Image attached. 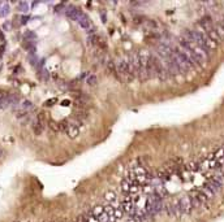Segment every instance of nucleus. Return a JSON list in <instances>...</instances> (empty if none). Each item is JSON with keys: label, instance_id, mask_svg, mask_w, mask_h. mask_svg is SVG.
<instances>
[{"label": "nucleus", "instance_id": "nucleus-1", "mask_svg": "<svg viewBox=\"0 0 224 222\" xmlns=\"http://www.w3.org/2000/svg\"><path fill=\"white\" fill-rule=\"evenodd\" d=\"M148 61H150V65H151V69H153L154 77H158V78L161 79V81H167L168 78H171V76H169L166 65H164V63L161 61V59L159 57L158 55H155V53H150V59H148Z\"/></svg>", "mask_w": 224, "mask_h": 222}, {"label": "nucleus", "instance_id": "nucleus-2", "mask_svg": "<svg viewBox=\"0 0 224 222\" xmlns=\"http://www.w3.org/2000/svg\"><path fill=\"white\" fill-rule=\"evenodd\" d=\"M121 208L124 210V213H128L129 216H132L135 210V205H134V200H133L132 195H125L124 199L121 201Z\"/></svg>", "mask_w": 224, "mask_h": 222}, {"label": "nucleus", "instance_id": "nucleus-3", "mask_svg": "<svg viewBox=\"0 0 224 222\" xmlns=\"http://www.w3.org/2000/svg\"><path fill=\"white\" fill-rule=\"evenodd\" d=\"M180 201V206H181V210L182 214H188V213H192L193 208V204H192V199H190L189 195H184L181 197H179Z\"/></svg>", "mask_w": 224, "mask_h": 222}, {"label": "nucleus", "instance_id": "nucleus-4", "mask_svg": "<svg viewBox=\"0 0 224 222\" xmlns=\"http://www.w3.org/2000/svg\"><path fill=\"white\" fill-rule=\"evenodd\" d=\"M44 130V118H43V114H38V117L35 118L33 123V131L35 135H41Z\"/></svg>", "mask_w": 224, "mask_h": 222}, {"label": "nucleus", "instance_id": "nucleus-5", "mask_svg": "<svg viewBox=\"0 0 224 222\" xmlns=\"http://www.w3.org/2000/svg\"><path fill=\"white\" fill-rule=\"evenodd\" d=\"M78 24H80L81 27H83V29L86 30V31H91L93 30V24H91V20L87 17V14H85L82 12L80 16V18H78Z\"/></svg>", "mask_w": 224, "mask_h": 222}, {"label": "nucleus", "instance_id": "nucleus-6", "mask_svg": "<svg viewBox=\"0 0 224 222\" xmlns=\"http://www.w3.org/2000/svg\"><path fill=\"white\" fill-rule=\"evenodd\" d=\"M81 13H82L81 9H78L77 7H73V5H69L67 8V11H65V14H67L70 20H73V21H78Z\"/></svg>", "mask_w": 224, "mask_h": 222}, {"label": "nucleus", "instance_id": "nucleus-7", "mask_svg": "<svg viewBox=\"0 0 224 222\" xmlns=\"http://www.w3.org/2000/svg\"><path fill=\"white\" fill-rule=\"evenodd\" d=\"M8 107H12V101H10V95L4 94L0 96V108L5 109Z\"/></svg>", "mask_w": 224, "mask_h": 222}, {"label": "nucleus", "instance_id": "nucleus-8", "mask_svg": "<svg viewBox=\"0 0 224 222\" xmlns=\"http://www.w3.org/2000/svg\"><path fill=\"white\" fill-rule=\"evenodd\" d=\"M90 213H91V216H94L95 218H99V217H100L102 214L104 213V206L103 205H96V206H94V208L90 210Z\"/></svg>", "mask_w": 224, "mask_h": 222}, {"label": "nucleus", "instance_id": "nucleus-9", "mask_svg": "<svg viewBox=\"0 0 224 222\" xmlns=\"http://www.w3.org/2000/svg\"><path fill=\"white\" fill-rule=\"evenodd\" d=\"M184 170L186 172H198L199 170V162H189L185 165Z\"/></svg>", "mask_w": 224, "mask_h": 222}, {"label": "nucleus", "instance_id": "nucleus-10", "mask_svg": "<svg viewBox=\"0 0 224 222\" xmlns=\"http://www.w3.org/2000/svg\"><path fill=\"white\" fill-rule=\"evenodd\" d=\"M130 185H132V183H130L129 180L126 179V178H125V179H122V180H121V190H122V192H124L125 195H129Z\"/></svg>", "mask_w": 224, "mask_h": 222}, {"label": "nucleus", "instance_id": "nucleus-11", "mask_svg": "<svg viewBox=\"0 0 224 222\" xmlns=\"http://www.w3.org/2000/svg\"><path fill=\"white\" fill-rule=\"evenodd\" d=\"M96 82H98V78H96L95 74H89V76L86 77V83H87L89 86H95Z\"/></svg>", "mask_w": 224, "mask_h": 222}, {"label": "nucleus", "instance_id": "nucleus-12", "mask_svg": "<svg viewBox=\"0 0 224 222\" xmlns=\"http://www.w3.org/2000/svg\"><path fill=\"white\" fill-rule=\"evenodd\" d=\"M113 218L115 219H120L122 216H124V210H122V208L121 206H117V208H115V210H113Z\"/></svg>", "mask_w": 224, "mask_h": 222}, {"label": "nucleus", "instance_id": "nucleus-13", "mask_svg": "<svg viewBox=\"0 0 224 222\" xmlns=\"http://www.w3.org/2000/svg\"><path fill=\"white\" fill-rule=\"evenodd\" d=\"M104 199H106L108 203H112V201H115V199H116V193H115L113 191H107V192L104 193Z\"/></svg>", "mask_w": 224, "mask_h": 222}, {"label": "nucleus", "instance_id": "nucleus-14", "mask_svg": "<svg viewBox=\"0 0 224 222\" xmlns=\"http://www.w3.org/2000/svg\"><path fill=\"white\" fill-rule=\"evenodd\" d=\"M9 13V5H8L7 3H3V7L1 9H0V16H7V14Z\"/></svg>", "mask_w": 224, "mask_h": 222}, {"label": "nucleus", "instance_id": "nucleus-15", "mask_svg": "<svg viewBox=\"0 0 224 222\" xmlns=\"http://www.w3.org/2000/svg\"><path fill=\"white\" fill-rule=\"evenodd\" d=\"M18 9H20L21 12H27L29 11V4L25 3V1H21V3H18Z\"/></svg>", "mask_w": 224, "mask_h": 222}, {"label": "nucleus", "instance_id": "nucleus-16", "mask_svg": "<svg viewBox=\"0 0 224 222\" xmlns=\"http://www.w3.org/2000/svg\"><path fill=\"white\" fill-rule=\"evenodd\" d=\"M57 103V99H49V100H47L46 103H44V105H46V107H52V105H55Z\"/></svg>", "mask_w": 224, "mask_h": 222}, {"label": "nucleus", "instance_id": "nucleus-17", "mask_svg": "<svg viewBox=\"0 0 224 222\" xmlns=\"http://www.w3.org/2000/svg\"><path fill=\"white\" fill-rule=\"evenodd\" d=\"M86 214H87V222H99V219H98V218H95L94 216H91L90 212H87Z\"/></svg>", "mask_w": 224, "mask_h": 222}, {"label": "nucleus", "instance_id": "nucleus-18", "mask_svg": "<svg viewBox=\"0 0 224 222\" xmlns=\"http://www.w3.org/2000/svg\"><path fill=\"white\" fill-rule=\"evenodd\" d=\"M69 104H70V101H69V100H64V101L61 103V105H63V107H67V105H69Z\"/></svg>", "mask_w": 224, "mask_h": 222}, {"label": "nucleus", "instance_id": "nucleus-19", "mask_svg": "<svg viewBox=\"0 0 224 222\" xmlns=\"http://www.w3.org/2000/svg\"><path fill=\"white\" fill-rule=\"evenodd\" d=\"M4 156V151H3V149H0V157H3Z\"/></svg>", "mask_w": 224, "mask_h": 222}, {"label": "nucleus", "instance_id": "nucleus-20", "mask_svg": "<svg viewBox=\"0 0 224 222\" xmlns=\"http://www.w3.org/2000/svg\"><path fill=\"white\" fill-rule=\"evenodd\" d=\"M1 7H3V3H1V1H0V9H1Z\"/></svg>", "mask_w": 224, "mask_h": 222}, {"label": "nucleus", "instance_id": "nucleus-21", "mask_svg": "<svg viewBox=\"0 0 224 222\" xmlns=\"http://www.w3.org/2000/svg\"><path fill=\"white\" fill-rule=\"evenodd\" d=\"M16 222H18V221H16Z\"/></svg>", "mask_w": 224, "mask_h": 222}]
</instances>
